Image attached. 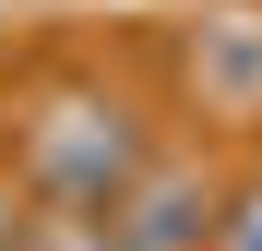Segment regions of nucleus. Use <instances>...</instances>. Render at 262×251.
Listing matches in <instances>:
<instances>
[{"mask_svg": "<svg viewBox=\"0 0 262 251\" xmlns=\"http://www.w3.org/2000/svg\"><path fill=\"white\" fill-rule=\"evenodd\" d=\"M24 180H36V203H60V216H107V203L143 180V120H131L107 84H60V96L24 120Z\"/></svg>", "mask_w": 262, "mask_h": 251, "instance_id": "nucleus-1", "label": "nucleus"}, {"mask_svg": "<svg viewBox=\"0 0 262 251\" xmlns=\"http://www.w3.org/2000/svg\"><path fill=\"white\" fill-rule=\"evenodd\" d=\"M191 60H203V84H214L227 108H262V12H214Z\"/></svg>", "mask_w": 262, "mask_h": 251, "instance_id": "nucleus-2", "label": "nucleus"}, {"mask_svg": "<svg viewBox=\"0 0 262 251\" xmlns=\"http://www.w3.org/2000/svg\"><path fill=\"white\" fill-rule=\"evenodd\" d=\"M214 251H262V191H238V216L214 227Z\"/></svg>", "mask_w": 262, "mask_h": 251, "instance_id": "nucleus-3", "label": "nucleus"}, {"mask_svg": "<svg viewBox=\"0 0 262 251\" xmlns=\"http://www.w3.org/2000/svg\"><path fill=\"white\" fill-rule=\"evenodd\" d=\"M96 251H143V239H119V227H107V239H96Z\"/></svg>", "mask_w": 262, "mask_h": 251, "instance_id": "nucleus-4", "label": "nucleus"}]
</instances>
